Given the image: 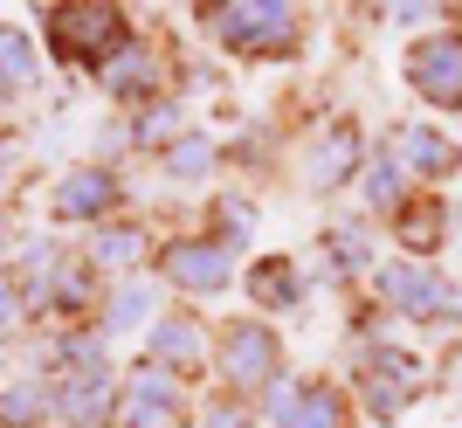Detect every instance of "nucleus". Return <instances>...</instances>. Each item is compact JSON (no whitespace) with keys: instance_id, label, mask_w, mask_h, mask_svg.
<instances>
[{"instance_id":"nucleus-24","label":"nucleus","mask_w":462,"mask_h":428,"mask_svg":"<svg viewBox=\"0 0 462 428\" xmlns=\"http://www.w3.org/2000/svg\"><path fill=\"white\" fill-rule=\"evenodd\" d=\"M352 401L346 387H331V380H304V394H297V414H290V428H346Z\"/></svg>"},{"instance_id":"nucleus-28","label":"nucleus","mask_w":462,"mask_h":428,"mask_svg":"<svg viewBox=\"0 0 462 428\" xmlns=\"http://www.w3.org/2000/svg\"><path fill=\"white\" fill-rule=\"evenodd\" d=\"M297 394H304V380H270L263 387V414H270V428H290V414H297Z\"/></svg>"},{"instance_id":"nucleus-9","label":"nucleus","mask_w":462,"mask_h":428,"mask_svg":"<svg viewBox=\"0 0 462 428\" xmlns=\"http://www.w3.org/2000/svg\"><path fill=\"white\" fill-rule=\"evenodd\" d=\"M366 159L373 153H366V138H359V125H352V117H331L304 153V180L318 194H331V187H346L352 173H366Z\"/></svg>"},{"instance_id":"nucleus-30","label":"nucleus","mask_w":462,"mask_h":428,"mask_svg":"<svg viewBox=\"0 0 462 428\" xmlns=\"http://www.w3.org/2000/svg\"><path fill=\"white\" fill-rule=\"evenodd\" d=\"M200 428H263V422H255L242 401H214V408L200 414Z\"/></svg>"},{"instance_id":"nucleus-1","label":"nucleus","mask_w":462,"mask_h":428,"mask_svg":"<svg viewBox=\"0 0 462 428\" xmlns=\"http://www.w3.org/2000/svg\"><path fill=\"white\" fill-rule=\"evenodd\" d=\"M42 28H49V56L77 62V70H90V77H104V70L138 42L132 14H125V7H104V0H62V7H42Z\"/></svg>"},{"instance_id":"nucleus-20","label":"nucleus","mask_w":462,"mask_h":428,"mask_svg":"<svg viewBox=\"0 0 462 428\" xmlns=\"http://www.w3.org/2000/svg\"><path fill=\"white\" fill-rule=\"evenodd\" d=\"M145 249H152V242H145V228H138V221H104V228H97V242H90V263H97V270L132 276L138 263H145Z\"/></svg>"},{"instance_id":"nucleus-26","label":"nucleus","mask_w":462,"mask_h":428,"mask_svg":"<svg viewBox=\"0 0 462 428\" xmlns=\"http://www.w3.org/2000/svg\"><path fill=\"white\" fill-rule=\"evenodd\" d=\"M325 276H359V270H380V256H373L366 228H331L325 235Z\"/></svg>"},{"instance_id":"nucleus-2","label":"nucleus","mask_w":462,"mask_h":428,"mask_svg":"<svg viewBox=\"0 0 462 428\" xmlns=\"http://www.w3.org/2000/svg\"><path fill=\"white\" fill-rule=\"evenodd\" d=\"M200 21L228 56H249V62L290 56L304 42V14L283 7V0H221V7H200Z\"/></svg>"},{"instance_id":"nucleus-21","label":"nucleus","mask_w":462,"mask_h":428,"mask_svg":"<svg viewBox=\"0 0 462 428\" xmlns=\"http://www.w3.org/2000/svg\"><path fill=\"white\" fill-rule=\"evenodd\" d=\"M152 304H159V291H152V276H125L111 297H104V318L97 325L104 331H132V325H152Z\"/></svg>"},{"instance_id":"nucleus-14","label":"nucleus","mask_w":462,"mask_h":428,"mask_svg":"<svg viewBox=\"0 0 462 428\" xmlns=\"http://www.w3.org/2000/svg\"><path fill=\"white\" fill-rule=\"evenodd\" d=\"M386 228H393V249H407L414 263H428V249L448 235V200L442 194H414L393 221H386Z\"/></svg>"},{"instance_id":"nucleus-7","label":"nucleus","mask_w":462,"mask_h":428,"mask_svg":"<svg viewBox=\"0 0 462 428\" xmlns=\"http://www.w3.org/2000/svg\"><path fill=\"white\" fill-rule=\"evenodd\" d=\"M187 414V387H180V373H166L159 359H138L125 373V387H117V428H166Z\"/></svg>"},{"instance_id":"nucleus-10","label":"nucleus","mask_w":462,"mask_h":428,"mask_svg":"<svg viewBox=\"0 0 462 428\" xmlns=\"http://www.w3.org/2000/svg\"><path fill=\"white\" fill-rule=\"evenodd\" d=\"M145 359H159L166 373H193V367L214 359V339L193 312H159L152 325H145Z\"/></svg>"},{"instance_id":"nucleus-8","label":"nucleus","mask_w":462,"mask_h":428,"mask_svg":"<svg viewBox=\"0 0 462 428\" xmlns=\"http://www.w3.org/2000/svg\"><path fill=\"white\" fill-rule=\"evenodd\" d=\"M117 200H125V180L104 166V159H83V166H69V173L56 180V194H49V214L56 221H111Z\"/></svg>"},{"instance_id":"nucleus-17","label":"nucleus","mask_w":462,"mask_h":428,"mask_svg":"<svg viewBox=\"0 0 462 428\" xmlns=\"http://www.w3.org/2000/svg\"><path fill=\"white\" fill-rule=\"evenodd\" d=\"M97 263L90 256H77V263H62L56 276H49V291L35 297V312H56V318H77V312H90L97 304Z\"/></svg>"},{"instance_id":"nucleus-25","label":"nucleus","mask_w":462,"mask_h":428,"mask_svg":"<svg viewBox=\"0 0 462 428\" xmlns=\"http://www.w3.org/2000/svg\"><path fill=\"white\" fill-rule=\"evenodd\" d=\"M214 159H221L214 132H187L180 145H166V153H159V173H166V180H208Z\"/></svg>"},{"instance_id":"nucleus-27","label":"nucleus","mask_w":462,"mask_h":428,"mask_svg":"<svg viewBox=\"0 0 462 428\" xmlns=\"http://www.w3.org/2000/svg\"><path fill=\"white\" fill-rule=\"evenodd\" d=\"M407 401H414V387H401V380H386V373L366 367V414L373 422H401Z\"/></svg>"},{"instance_id":"nucleus-33","label":"nucleus","mask_w":462,"mask_h":428,"mask_svg":"<svg viewBox=\"0 0 462 428\" xmlns=\"http://www.w3.org/2000/svg\"><path fill=\"white\" fill-rule=\"evenodd\" d=\"M0 242H7V235H0Z\"/></svg>"},{"instance_id":"nucleus-19","label":"nucleus","mask_w":462,"mask_h":428,"mask_svg":"<svg viewBox=\"0 0 462 428\" xmlns=\"http://www.w3.org/2000/svg\"><path fill=\"white\" fill-rule=\"evenodd\" d=\"M42 422H56V380L28 373L14 387H0V428H42Z\"/></svg>"},{"instance_id":"nucleus-23","label":"nucleus","mask_w":462,"mask_h":428,"mask_svg":"<svg viewBox=\"0 0 462 428\" xmlns=\"http://www.w3.org/2000/svg\"><path fill=\"white\" fill-rule=\"evenodd\" d=\"M208 235L221 242V249H249L255 242V200L249 194H214V208H208Z\"/></svg>"},{"instance_id":"nucleus-5","label":"nucleus","mask_w":462,"mask_h":428,"mask_svg":"<svg viewBox=\"0 0 462 428\" xmlns=\"http://www.w3.org/2000/svg\"><path fill=\"white\" fill-rule=\"evenodd\" d=\"M159 276L187 297H214L235 284V249H221L214 235H173V242H159Z\"/></svg>"},{"instance_id":"nucleus-6","label":"nucleus","mask_w":462,"mask_h":428,"mask_svg":"<svg viewBox=\"0 0 462 428\" xmlns=\"http://www.w3.org/2000/svg\"><path fill=\"white\" fill-rule=\"evenodd\" d=\"M407 83L428 111H462V28H435L407 49Z\"/></svg>"},{"instance_id":"nucleus-13","label":"nucleus","mask_w":462,"mask_h":428,"mask_svg":"<svg viewBox=\"0 0 462 428\" xmlns=\"http://www.w3.org/2000/svg\"><path fill=\"white\" fill-rule=\"evenodd\" d=\"M242 291H249V304H263V312H304L310 284L290 256H255L249 270H242Z\"/></svg>"},{"instance_id":"nucleus-32","label":"nucleus","mask_w":462,"mask_h":428,"mask_svg":"<svg viewBox=\"0 0 462 428\" xmlns=\"http://www.w3.org/2000/svg\"><path fill=\"white\" fill-rule=\"evenodd\" d=\"M456 263H462V235H456Z\"/></svg>"},{"instance_id":"nucleus-31","label":"nucleus","mask_w":462,"mask_h":428,"mask_svg":"<svg viewBox=\"0 0 462 428\" xmlns=\"http://www.w3.org/2000/svg\"><path fill=\"white\" fill-rule=\"evenodd\" d=\"M0 173H7V138H0Z\"/></svg>"},{"instance_id":"nucleus-11","label":"nucleus","mask_w":462,"mask_h":428,"mask_svg":"<svg viewBox=\"0 0 462 428\" xmlns=\"http://www.w3.org/2000/svg\"><path fill=\"white\" fill-rule=\"evenodd\" d=\"M117 414V380L111 367H97V373H62L56 380V422L62 428H104Z\"/></svg>"},{"instance_id":"nucleus-4","label":"nucleus","mask_w":462,"mask_h":428,"mask_svg":"<svg viewBox=\"0 0 462 428\" xmlns=\"http://www.w3.org/2000/svg\"><path fill=\"white\" fill-rule=\"evenodd\" d=\"M214 367H221V380L242 387V394L283 380V346H276L270 318H228V325L214 331Z\"/></svg>"},{"instance_id":"nucleus-18","label":"nucleus","mask_w":462,"mask_h":428,"mask_svg":"<svg viewBox=\"0 0 462 428\" xmlns=\"http://www.w3.org/2000/svg\"><path fill=\"white\" fill-rule=\"evenodd\" d=\"M35 83H42V49H35V35L0 21V98H28Z\"/></svg>"},{"instance_id":"nucleus-15","label":"nucleus","mask_w":462,"mask_h":428,"mask_svg":"<svg viewBox=\"0 0 462 428\" xmlns=\"http://www.w3.org/2000/svg\"><path fill=\"white\" fill-rule=\"evenodd\" d=\"M97 83H104L111 98H125V104H138V111H145V104L159 98V83H166V62H159L145 42H132V49H125V56H117Z\"/></svg>"},{"instance_id":"nucleus-3","label":"nucleus","mask_w":462,"mask_h":428,"mask_svg":"<svg viewBox=\"0 0 462 428\" xmlns=\"http://www.w3.org/2000/svg\"><path fill=\"white\" fill-rule=\"evenodd\" d=\"M373 291H380V304L393 318H414V325H442V318H456V304H462L456 284H448L435 263H414V256L380 263V270H373Z\"/></svg>"},{"instance_id":"nucleus-12","label":"nucleus","mask_w":462,"mask_h":428,"mask_svg":"<svg viewBox=\"0 0 462 428\" xmlns=\"http://www.w3.org/2000/svg\"><path fill=\"white\" fill-rule=\"evenodd\" d=\"M393 153H401V166H407V180H448L462 166V138H448L442 125H401V132L386 138Z\"/></svg>"},{"instance_id":"nucleus-16","label":"nucleus","mask_w":462,"mask_h":428,"mask_svg":"<svg viewBox=\"0 0 462 428\" xmlns=\"http://www.w3.org/2000/svg\"><path fill=\"white\" fill-rule=\"evenodd\" d=\"M359 200H366L373 214H386V221L414 200V194H407V166H401V153H393V145H380V153L366 159V173H359Z\"/></svg>"},{"instance_id":"nucleus-22","label":"nucleus","mask_w":462,"mask_h":428,"mask_svg":"<svg viewBox=\"0 0 462 428\" xmlns=\"http://www.w3.org/2000/svg\"><path fill=\"white\" fill-rule=\"evenodd\" d=\"M187 132H193V125H187V104H180V98H152L145 111L132 117V138H138V145H152V153L180 145Z\"/></svg>"},{"instance_id":"nucleus-29","label":"nucleus","mask_w":462,"mask_h":428,"mask_svg":"<svg viewBox=\"0 0 462 428\" xmlns=\"http://www.w3.org/2000/svg\"><path fill=\"white\" fill-rule=\"evenodd\" d=\"M21 318H28V291H21V276H7V270H0V339H7V331H14Z\"/></svg>"}]
</instances>
